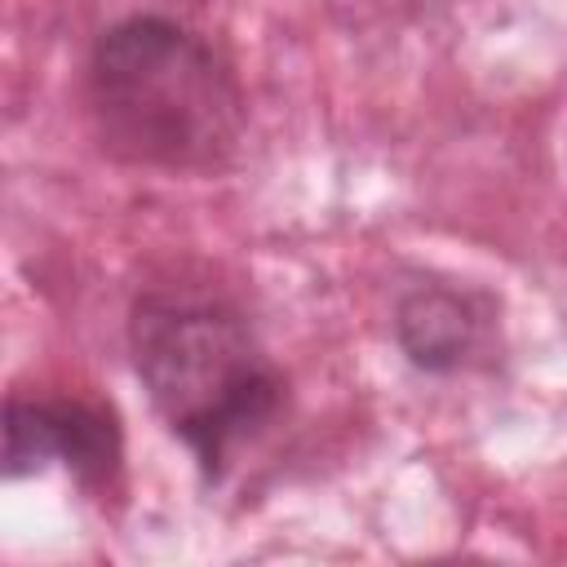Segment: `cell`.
Segmentation results:
<instances>
[{
	"label": "cell",
	"instance_id": "7a4b0ae2",
	"mask_svg": "<svg viewBox=\"0 0 567 567\" xmlns=\"http://www.w3.org/2000/svg\"><path fill=\"white\" fill-rule=\"evenodd\" d=\"M133 368L208 478H221L284 403V381L248 323L221 301L142 297L128 319Z\"/></svg>",
	"mask_w": 567,
	"mask_h": 567
},
{
	"label": "cell",
	"instance_id": "3957f363",
	"mask_svg": "<svg viewBox=\"0 0 567 567\" xmlns=\"http://www.w3.org/2000/svg\"><path fill=\"white\" fill-rule=\"evenodd\" d=\"M62 461L84 483H106L120 465L115 421L80 399H9L4 408V474L22 478Z\"/></svg>",
	"mask_w": 567,
	"mask_h": 567
},
{
	"label": "cell",
	"instance_id": "6da1fadb",
	"mask_svg": "<svg viewBox=\"0 0 567 567\" xmlns=\"http://www.w3.org/2000/svg\"><path fill=\"white\" fill-rule=\"evenodd\" d=\"M89 111L111 155L151 168H213L239 137L230 71L168 18L102 31L89 58Z\"/></svg>",
	"mask_w": 567,
	"mask_h": 567
},
{
	"label": "cell",
	"instance_id": "277c9868",
	"mask_svg": "<svg viewBox=\"0 0 567 567\" xmlns=\"http://www.w3.org/2000/svg\"><path fill=\"white\" fill-rule=\"evenodd\" d=\"M487 328L483 297L447 284H416L394 306V337L403 354L425 372H456L470 363Z\"/></svg>",
	"mask_w": 567,
	"mask_h": 567
}]
</instances>
